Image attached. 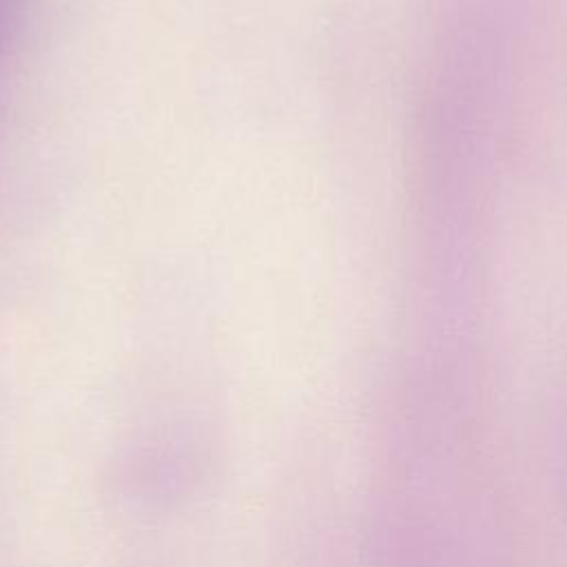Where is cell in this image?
<instances>
[{
  "label": "cell",
  "mask_w": 567,
  "mask_h": 567,
  "mask_svg": "<svg viewBox=\"0 0 567 567\" xmlns=\"http://www.w3.org/2000/svg\"><path fill=\"white\" fill-rule=\"evenodd\" d=\"M22 16V0H0V93H2V78L9 60L11 44L18 33Z\"/></svg>",
  "instance_id": "obj_1"
}]
</instances>
